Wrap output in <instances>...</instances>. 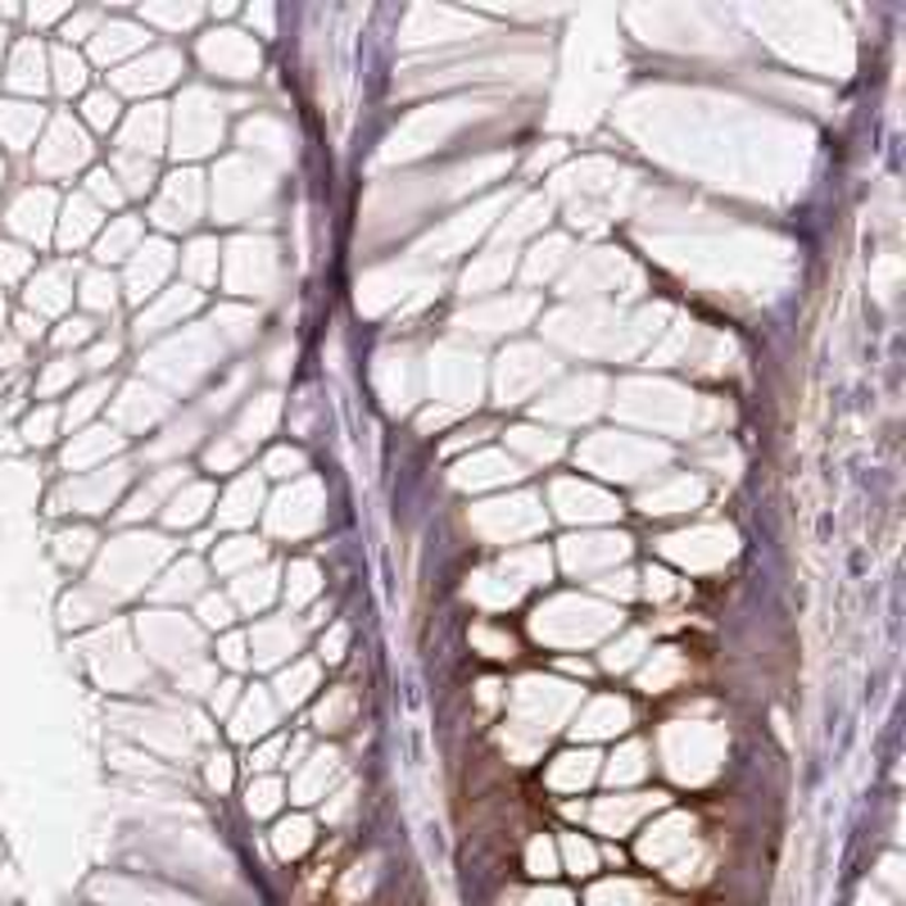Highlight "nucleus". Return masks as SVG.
Segmentation results:
<instances>
[{"label": "nucleus", "instance_id": "nucleus-17", "mask_svg": "<svg viewBox=\"0 0 906 906\" xmlns=\"http://www.w3.org/2000/svg\"><path fill=\"white\" fill-rule=\"evenodd\" d=\"M113 182H128L123 191L141 195L150 187V159H132V154H119L113 159Z\"/></svg>", "mask_w": 906, "mask_h": 906}, {"label": "nucleus", "instance_id": "nucleus-26", "mask_svg": "<svg viewBox=\"0 0 906 906\" xmlns=\"http://www.w3.org/2000/svg\"><path fill=\"white\" fill-rule=\"evenodd\" d=\"M14 326H19V331H10V335H14V340H23V345H32V340H41V326H46V322H41L37 313H19V318H14Z\"/></svg>", "mask_w": 906, "mask_h": 906}, {"label": "nucleus", "instance_id": "nucleus-12", "mask_svg": "<svg viewBox=\"0 0 906 906\" xmlns=\"http://www.w3.org/2000/svg\"><path fill=\"white\" fill-rule=\"evenodd\" d=\"M60 426H64V413L54 409V404H41V409H32V413L23 417L19 435H23L28 444H50L54 435H60Z\"/></svg>", "mask_w": 906, "mask_h": 906}, {"label": "nucleus", "instance_id": "nucleus-7", "mask_svg": "<svg viewBox=\"0 0 906 906\" xmlns=\"http://www.w3.org/2000/svg\"><path fill=\"white\" fill-rule=\"evenodd\" d=\"M191 213H195V178L178 173L173 182H168V195L159 200V222L163 226H182V222H191Z\"/></svg>", "mask_w": 906, "mask_h": 906}, {"label": "nucleus", "instance_id": "nucleus-6", "mask_svg": "<svg viewBox=\"0 0 906 906\" xmlns=\"http://www.w3.org/2000/svg\"><path fill=\"white\" fill-rule=\"evenodd\" d=\"M141 32L137 28H128V23H100L95 28V37H91V50H95V60L100 64H119L123 60V54H132V50H141Z\"/></svg>", "mask_w": 906, "mask_h": 906}, {"label": "nucleus", "instance_id": "nucleus-27", "mask_svg": "<svg viewBox=\"0 0 906 906\" xmlns=\"http://www.w3.org/2000/svg\"><path fill=\"white\" fill-rule=\"evenodd\" d=\"M23 350H28V345H23V340H14V335L6 331V335H0V368H6V372H10V368H19Z\"/></svg>", "mask_w": 906, "mask_h": 906}, {"label": "nucleus", "instance_id": "nucleus-14", "mask_svg": "<svg viewBox=\"0 0 906 906\" xmlns=\"http://www.w3.org/2000/svg\"><path fill=\"white\" fill-rule=\"evenodd\" d=\"M78 372H82V363L78 359H54L46 372H41V381H37V394L41 400H50V394H60V390H69L73 381H78Z\"/></svg>", "mask_w": 906, "mask_h": 906}, {"label": "nucleus", "instance_id": "nucleus-16", "mask_svg": "<svg viewBox=\"0 0 906 906\" xmlns=\"http://www.w3.org/2000/svg\"><path fill=\"white\" fill-rule=\"evenodd\" d=\"M32 276V254L23 245H0V286H19Z\"/></svg>", "mask_w": 906, "mask_h": 906}, {"label": "nucleus", "instance_id": "nucleus-10", "mask_svg": "<svg viewBox=\"0 0 906 906\" xmlns=\"http://www.w3.org/2000/svg\"><path fill=\"white\" fill-rule=\"evenodd\" d=\"M41 69H46V54H41V46L37 41H23L19 50H14V64H10V87L14 91H41Z\"/></svg>", "mask_w": 906, "mask_h": 906}, {"label": "nucleus", "instance_id": "nucleus-22", "mask_svg": "<svg viewBox=\"0 0 906 906\" xmlns=\"http://www.w3.org/2000/svg\"><path fill=\"white\" fill-rule=\"evenodd\" d=\"M113 354H119V345H113V340H95V345L87 350V359H82V368H91V372H104V368L113 363Z\"/></svg>", "mask_w": 906, "mask_h": 906}, {"label": "nucleus", "instance_id": "nucleus-21", "mask_svg": "<svg viewBox=\"0 0 906 906\" xmlns=\"http://www.w3.org/2000/svg\"><path fill=\"white\" fill-rule=\"evenodd\" d=\"M87 200L100 209V204H119L123 200V187H113V173H91L87 178Z\"/></svg>", "mask_w": 906, "mask_h": 906}, {"label": "nucleus", "instance_id": "nucleus-13", "mask_svg": "<svg viewBox=\"0 0 906 906\" xmlns=\"http://www.w3.org/2000/svg\"><path fill=\"white\" fill-rule=\"evenodd\" d=\"M54 87H60L64 95H73V91H82L87 87V64L78 60L73 50H54Z\"/></svg>", "mask_w": 906, "mask_h": 906}, {"label": "nucleus", "instance_id": "nucleus-2", "mask_svg": "<svg viewBox=\"0 0 906 906\" xmlns=\"http://www.w3.org/2000/svg\"><path fill=\"white\" fill-rule=\"evenodd\" d=\"M168 268H173V254H168V245H141V250L132 254V268H128V295H132V300L154 295V286L168 276Z\"/></svg>", "mask_w": 906, "mask_h": 906}, {"label": "nucleus", "instance_id": "nucleus-18", "mask_svg": "<svg viewBox=\"0 0 906 906\" xmlns=\"http://www.w3.org/2000/svg\"><path fill=\"white\" fill-rule=\"evenodd\" d=\"M104 394H109V385L104 381H95V385H87L78 400H69V409H64V426H82L100 404H104Z\"/></svg>", "mask_w": 906, "mask_h": 906}, {"label": "nucleus", "instance_id": "nucleus-5", "mask_svg": "<svg viewBox=\"0 0 906 906\" xmlns=\"http://www.w3.org/2000/svg\"><path fill=\"white\" fill-rule=\"evenodd\" d=\"M50 145H54V154H46V159H37L46 173H69L73 163H82L87 159V141H82V132L69 123V119H60L54 123V132H50Z\"/></svg>", "mask_w": 906, "mask_h": 906}, {"label": "nucleus", "instance_id": "nucleus-23", "mask_svg": "<svg viewBox=\"0 0 906 906\" xmlns=\"http://www.w3.org/2000/svg\"><path fill=\"white\" fill-rule=\"evenodd\" d=\"M200 616H204V626H226V621H232V603H226V598H204Z\"/></svg>", "mask_w": 906, "mask_h": 906}, {"label": "nucleus", "instance_id": "nucleus-25", "mask_svg": "<svg viewBox=\"0 0 906 906\" xmlns=\"http://www.w3.org/2000/svg\"><path fill=\"white\" fill-rule=\"evenodd\" d=\"M268 594H272V590H268V572H259V576H245V581H241V598H245L250 607H254V603H268Z\"/></svg>", "mask_w": 906, "mask_h": 906}, {"label": "nucleus", "instance_id": "nucleus-8", "mask_svg": "<svg viewBox=\"0 0 906 906\" xmlns=\"http://www.w3.org/2000/svg\"><path fill=\"white\" fill-rule=\"evenodd\" d=\"M37 128H41V109H32V104H0V137H6L10 150H28Z\"/></svg>", "mask_w": 906, "mask_h": 906}, {"label": "nucleus", "instance_id": "nucleus-11", "mask_svg": "<svg viewBox=\"0 0 906 906\" xmlns=\"http://www.w3.org/2000/svg\"><path fill=\"white\" fill-rule=\"evenodd\" d=\"M78 300L87 313H113V304H119V281H113L109 272H87L82 286H78Z\"/></svg>", "mask_w": 906, "mask_h": 906}, {"label": "nucleus", "instance_id": "nucleus-24", "mask_svg": "<svg viewBox=\"0 0 906 906\" xmlns=\"http://www.w3.org/2000/svg\"><path fill=\"white\" fill-rule=\"evenodd\" d=\"M95 28H100V14H73V19L64 23V37H69V41H82V37H95Z\"/></svg>", "mask_w": 906, "mask_h": 906}, {"label": "nucleus", "instance_id": "nucleus-9", "mask_svg": "<svg viewBox=\"0 0 906 906\" xmlns=\"http://www.w3.org/2000/svg\"><path fill=\"white\" fill-rule=\"evenodd\" d=\"M100 209L87 200V195H73L69 204H64V222H60V245L64 250H73V245H82L95 226H100V218H95Z\"/></svg>", "mask_w": 906, "mask_h": 906}, {"label": "nucleus", "instance_id": "nucleus-30", "mask_svg": "<svg viewBox=\"0 0 906 906\" xmlns=\"http://www.w3.org/2000/svg\"><path fill=\"white\" fill-rule=\"evenodd\" d=\"M6 322H10V313H6V300H0V335H6Z\"/></svg>", "mask_w": 906, "mask_h": 906}, {"label": "nucleus", "instance_id": "nucleus-4", "mask_svg": "<svg viewBox=\"0 0 906 906\" xmlns=\"http://www.w3.org/2000/svg\"><path fill=\"white\" fill-rule=\"evenodd\" d=\"M137 250H141V222L137 218H109V226L95 241V259L119 263V259H132Z\"/></svg>", "mask_w": 906, "mask_h": 906}, {"label": "nucleus", "instance_id": "nucleus-3", "mask_svg": "<svg viewBox=\"0 0 906 906\" xmlns=\"http://www.w3.org/2000/svg\"><path fill=\"white\" fill-rule=\"evenodd\" d=\"M10 226L23 241H46V232H50V195L46 191H23L10 204Z\"/></svg>", "mask_w": 906, "mask_h": 906}, {"label": "nucleus", "instance_id": "nucleus-19", "mask_svg": "<svg viewBox=\"0 0 906 906\" xmlns=\"http://www.w3.org/2000/svg\"><path fill=\"white\" fill-rule=\"evenodd\" d=\"M87 123L100 128V132H109L113 123H119V100H113L109 91H91V95H87Z\"/></svg>", "mask_w": 906, "mask_h": 906}, {"label": "nucleus", "instance_id": "nucleus-28", "mask_svg": "<svg viewBox=\"0 0 906 906\" xmlns=\"http://www.w3.org/2000/svg\"><path fill=\"white\" fill-rule=\"evenodd\" d=\"M295 467H300L295 453H276V459H272V472H276V476H291Z\"/></svg>", "mask_w": 906, "mask_h": 906}, {"label": "nucleus", "instance_id": "nucleus-1", "mask_svg": "<svg viewBox=\"0 0 906 906\" xmlns=\"http://www.w3.org/2000/svg\"><path fill=\"white\" fill-rule=\"evenodd\" d=\"M73 272L64 263L37 268V276H28V313L37 318H60L73 304Z\"/></svg>", "mask_w": 906, "mask_h": 906}, {"label": "nucleus", "instance_id": "nucleus-15", "mask_svg": "<svg viewBox=\"0 0 906 906\" xmlns=\"http://www.w3.org/2000/svg\"><path fill=\"white\" fill-rule=\"evenodd\" d=\"M87 553H91V531L87 526H73V531L54 535V557H60L64 566H82Z\"/></svg>", "mask_w": 906, "mask_h": 906}, {"label": "nucleus", "instance_id": "nucleus-29", "mask_svg": "<svg viewBox=\"0 0 906 906\" xmlns=\"http://www.w3.org/2000/svg\"><path fill=\"white\" fill-rule=\"evenodd\" d=\"M222 657L232 662V666H241V662H245V644H241V640H226V644H222Z\"/></svg>", "mask_w": 906, "mask_h": 906}, {"label": "nucleus", "instance_id": "nucleus-20", "mask_svg": "<svg viewBox=\"0 0 906 906\" xmlns=\"http://www.w3.org/2000/svg\"><path fill=\"white\" fill-rule=\"evenodd\" d=\"M54 345L60 350H73V345H87V340H95V322L91 318H64L60 326H54Z\"/></svg>", "mask_w": 906, "mask_h": 906}]
</instances>
